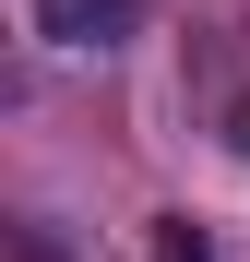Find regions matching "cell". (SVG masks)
<instances>
[{
  "mask_svg": "<svg viewBox=\"0 0 250 262\" xmlns=\"http://www.w3.org/2000/svg\"><path fill=\"white\" fill-rule=\"evenodd\" d=\"M36 36L48 48H119V36H143V0H36Z\"/></svg>",
  "mask_w": 250,
  "mask_h": 262,
  "instance_id": "1",
  "label": "cell"
},
{
  "mask_svg": "<svg viewBox=\"0 0 250 262\" xmlns=\"http://www.w3.org/2000/svg\"><path fill=\"white\" fill-rule=\"evenodd\" d=\"M155 262H226L215 227H191V214H155Z\"/></svg>",
  "mask_w": 250,
  "mask_h": 262,
  "instance_id": "2",
  "label": "cell"
},
{
  "mask_svg": "<svg viewBox=\"0 0 250 262\" xmlns=\"http://www.w3.org/2000/svg\"><path fill=\"white\" fill-rule=\"evenodd\" d=\"M238 155H250V107H238Z\"/></svg>",
  "mask_w": 250,
  "mask_h": 262,
  "instance_id": "3",
  "label": "cell"
}]
</instances>
